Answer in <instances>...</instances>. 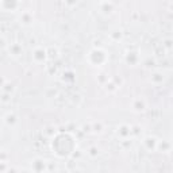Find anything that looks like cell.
<instances>
[{
  "instance_id": "obj_3",
  "label": "cell",
  "mask_w": 173,
  "mask_h": 173,
  "mask_svg": "<svg viewBox=\"0 0 173 173\" xmlns=\"http://www.w3.org/2000/svg\"><path fill=\"white\" fill-rule=\"evenodd\" d=\"M118 134L120 135L122 138L128 137V135L131 134V127H130V126H126V125H122L120 127L118 128Z\"/></svg>"
},
{
  "instance_id": "obj_13",
  "label": "cell",
  "mask_w": 173,
  "mask_h": 173,
  "mask_svg": "<svg viewBox=\"0 0 173 173\" xmlns=\"http://www.w3.org/2000/svg\"><path fill=\"white\" fill-rule=\"evenodd\" d=\"M4 169H7V165L4 162H0V170H4Z\"/></svg>"
},
{
  "instance_id": "obj_11",
  "label": "cell",
  "mask_w": 173,
  "mask_h": 173,
  "mask_svg": "<svg viewBox=\"0 0 173 173\" xmlns=\"http://www.w3.org/2000/svg\"><path fill=\"white\" fill-rule=\"evenodd\" d=\"M133 107L137 109V111H143V109H145V104H143V101H141V100H137V101H135Z\"/></svg>"
},
{
  "instance_id": "obj_17",
  "label": "cell",
  "mask_w": 173,
  "mask_h": 173,
  "mask_svg": "<svg viewBox=\"0 0 173 173\" xmlns=\"http://www.w3.org/2000/svg\"><path fill=\"white\" fill-rule=\"evenodd\" d=\"M8 173H16V172H15V169H9Z\"/></svg>"
},
{
  "instance_id": "obj_1",
  "label": "cell",
  "mask_w": 173,
  "mask_h": 173,
  "mask_svg": "<svg viewBox=\"0 0 173 173\" xmlns=\"http://www.w3.org/2000/svg\"><path fill=\"white\" fill-rule=\"evenodd\" d=\"M33 58L36 61V62H43L46 60V50L42 47H38L34 50V54H33Z\"/></svg>"
},
{
  "instance_id": "obj_8",
  "label": "cell",
  "mask_w": 173,
  "mask_h": 173,
  "mask_svg": "<svg viewBox=\"0 0 173 173\" xmlns=\"http://www.w3.org/2000/svg\"><path fill=\"white\" fill-rule=\"evenodd\" d=\"M88 155L92 157V158L97 157V155H99V149H97L96 146H91V147L88 149Z\"/></svg>"
},
{
  "instance_id": "obj_9",
  "label": "cell",
  "mask_w": 173,
  "mask_h": 173,
  "mask_svg": "<svg viewBox=\"0 0 173 173\" xmlns=\"http://www.w3.org/2000/svg\"><path fill=\"white\" fill-rule=\"evenodd\" d=\"M1 88H3L4 93H9V95H11L12 92H14V89H15V87H14L12 84H4Z\"/></svg>"
},
{
  "instance_id": "obj_15",
  "label": "cell",
  "mask_w": 173,
  "mask_h": 173,
  "mask_svg": "<svg viewBox=\"0 0 173 173\" xmlns=\"http://www.w3.org/2000/svg\"><path fill=\"white\" fill-rule=\"evenodd\" d=\"M165 46H166L168 49H170V39H166V41H165Z\"/></svg>"
},
{
  "instance_id": "obj_12",
  "label": "cell",
  "mask_w": 173,
  "mask_h": 173,
  "mask_svg": "<svg viewBox=\"0 0 173 173\" xmlns=\"http://www.w3.org/2000/svg\"><path fill=\"white\" fill-rule=\"evenodd\" d=\"M0 100L3 101V103H8V101L11 100V95H9V93H4L3 96L0 97Z\"/></svg>"
},
{
  "instance_id": "obj_14",
  "label": "cell",
  "mask_w": 173,
  "mask_h": 173,
  "mask_svg": "<svg viewBox=\"0 0 173 173\" xmlns=\"http://www.w3.org/2000/svg\"><path fill=\"white\" fill-rule=\"evenodd\" d=\"M4 46H6V41L3 38H0V47H4Z\"/></svg>"
},
{
  "instance_id": "obj_10",
  "label": "cell",
  "mask_w": 173,
  "mask_h": 173,
  "mask_svg": "<svg viewBox=\"0 0 173 173\" xmlns=\"http://www.w3.org/2000/svg\"><path fill=\"white\" fill-rule=\"evenodd\" d=\"M91 128L93 133H101V131H103V125H101V123H93V125L91 126Z\"/></svg>"
},
{
  "instance_id": "obj_16",
  "label": "cell",
  "mask_w": 173,
  "mask_h": 173,
  "mask_svg": "<svg viewBox=\"0 0 173 173\" xmlns=\"http://www.w3.org/2000/svg\"><path fill=\"white\" fill-rule=\"evenodd\" d=\"M4 84H6V82H4V79L3 77H0V87H3Z\"/></svg>"
},
{
  "instance_id": "obj_5",
  "label": "cell",
  "mask_w": 173,
  "mask_h": 173,
  "mask_svg": "<svg viewBox=\"0 0 173 173\" xmlns=\"http://www.w3.org/2000/svg\"><path fill=\"white\" fill-rule=\"evenodd\" d=\"M20 20H22V23H24V24H30L31 22H33V15H31L28 11H24L20 15Z\"/></svg>"
},
{
  "instance_id": "obj_6",
  "label": "cell",
  "mask_w": 173,
  "mask_h": 173,
  "mask_svg": "<svg viewBox=\"0 0 173 173\" xmlns=\"http://www.w3.org/2000/svg\"><path fill=\"white\" fill-rule=\"evenodd\" d=\"M4 119H6V123L9 126H14L16 123V116L14 115V114H7Z\"/></svg>"
},
{
  "instance_id": "obj_7",
  "label": "cell",
  "mask_w": 173,
  "mask_h": 173,
  "mask_svg": "<svg viewBox=\"0 0 173 173\" xmlns=\"http://www.w3.org/2000/svg\"><path fill=\"white\" fill-rule=\"evenodd\" d=\"M0 7H3L4 9H6V7H8V8L11 9H15L19 7V3H16V1H12V3H7V1H3V3H0Z\"/></svg>"
},
{
  "instance_id": "obj_4",
  "label": "cell",
  "mask_w": 173,
  "mask_h": 173,
  "mask_svg": "<svg viewBox=\"0 0 173 173\" xmlns=\"http://www.w3.org/2000/svg\"><path fill=\"white\" fill-rule=\"evenodd\" d=\"M22 46L19 45V43H14V45H11L9 46V53H11L14 57H18V55H20L22 54Z\"/></svg>"
},
{
  "instance_id": "obj_2",
  "label": "cell",
  "mask_w": 173,
  "mask_h": 173,
  "mask_svg": "<svg viewBox=\"0 0 173 173\" xmlns=\"http://www.w3.org/2000/svg\"><path fill=\"white\" fill-rule=\"evenodd\" d=\"M33 170L35 173H43L45 170V161L41 158H36L35 161L33 162Z\"/></svg>"
}]
</instances>
